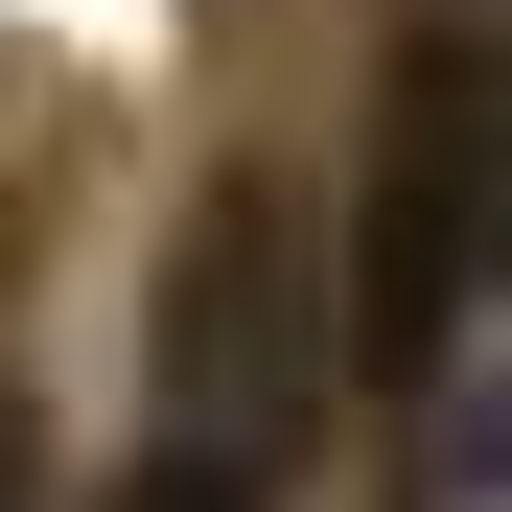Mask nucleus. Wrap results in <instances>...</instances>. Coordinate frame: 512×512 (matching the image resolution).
Segmentation results:
<instances>
[{"mask_svg": "<svg viewBox=\"0 0 512 512\" xmlns=\"http://www.w3.org/2000/svg\"><path fill=\"white\" fill-rule=\"evenodd\" d=\"M489 326V24H419L396 94H373V187H350V373H466Z\"/></svg>", "mask_w": 512, "mask_h": 512, "instance_id": "1", "label": "nucleus"}, {"mask_svg": "<svg viewBox=\"0 0 512 512\" xmlns=\"http://www.w3.org/2000/svg\"><path fill=\"white\" fill-rule=\"evenodd\" d=\"M163 373H187V443H256V466H280V419L326 396V350H303V233H280V187H233V210L187 233V280H163Z\"/></svg>", "mask_w": 512, "mask_h": 512, "instance_id": "2", "label": "nucleus"}, {"mask_svg": "<svg viewBox=\"0 0 512 512\" xmlns=\"http://www.w3.org/2000/svg\"><path fill=\"white\" fill-rule=\"evenodd\" d=\"M94 512H280V466H256V443H140Z\"/></svg>", "mask_w": 512, "mask_h": 512, "instance_id": "3", "label": "nucleus"}, {"mask_svg": "<svg viewBox=\"0 0 512 512\" xmlns=\"http://www.w3.org/2000/svg\"><path fill=\"white\" fill-rule=\"evenodd\" d=\"M0 512H47V443H24V396H0Z\"/></svg>", "mask_w": 512, "mask_h": 512, "instance_id": "4", "label": "nucleus"}]
</instances>
